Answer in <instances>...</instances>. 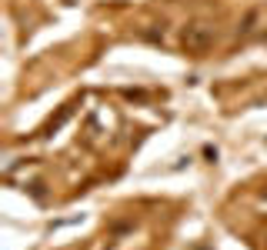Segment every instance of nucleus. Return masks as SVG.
<instances>
[{
  "label": "nucleus",
  "mask_w": 267,
  "mask_h": 250,
  "mask_svg": "<svg viewBox=\"0 0 267 250\" xmlns=\"http://www.w3.org/2000/svg\"><path fill=\"white\" fill-rule=\"evenodd\" d=\"M180 44H184L187 54H204L214 44V33L207 24H187L184 33H180Z\"/></svg>",
  "instance_id": "nucleus-1"
}]
</instances>
